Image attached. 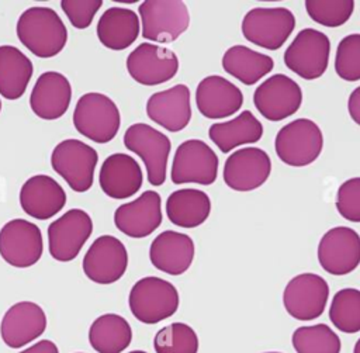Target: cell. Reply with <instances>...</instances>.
I'll use <instances>...</instances> for the list:
<instances>
[{
	"label": "cell",
	"mask_w": 360,
	"mask_h": 353,
	"mask_svg": "<svg viewBox=\"0 0 360 353\" xmlns=\"http://www.w3.org/2000/svg\"><path fill=\"white\" fill-rule=\"evenodd\" d=\"M264 353H281V352H264Z\"/></svg>",
	"instance_id": "cell-44"
},
{
	"label": "cell",
	"mask_w": 360,
	"mask_h": 353,
	"mask_svg": "<svg viewBox=\"0 0 360 353\" xmlns=\"http://www.w3.org/2000/svg\"><path fill=\"white\" fill-rule=\"evenodd\" d=\"M0 113H1V100H0Z\"/></svg>",
	"instance_id": "cell-45"
},
{
	"label": "cell",
	"mask_w": 360,
	"mask_h": 353,
	"mask_svg": "<svg viewBox=\"0 0 360 353\" xmlns=\"http://www.w3.org/2000/svg\"><path fill=\"white\" fill-rule=\"evenodd\" d=\"M195 104L205 118L219 120L240 110L243 94L231 80L219 75H210L197 84Z\"/></svg>",
	"instance_id": "cell-24"
},
{
	"label": "cell",
	"mask_w": 360,
	"mask_h": 353,
	"mask_svg": "<svg viewBox=\"0 0 360 353\" xmlns=\"http://www.w3.org/2000/svg\"><path fill=\"white\" fill-rule=\"evenodd\" d=\"M323 148L321 128L308 118H297L283 125L274 139L278 159L292 167H304L314 163Z\"/></svg>",
	"instance_id": "cell-4"
},
{
	"label": "cell",
	"mask_w": 360,
	"mask_h": 353,
	"mask_svg": "<svg viewBox=\"0 0 360 353\" xmlns=\"http://www.w3.org/2000/svg\"><path fill=\"white\" fill-rule=\"evenodd\" d=\"M194 253L193 239L172 229L160 232L149 248V259L153 267L170 276L186 273L193 263Z\"/></svg>",
	"instance_id": "cell-26"
},
{
	"label": "cell",
	"mask_w": 360,
	"mask_h": 353,
	"mask_svg": "<svg viewBox=\"0 0 360 353\" xmlns=\"http://www.w3.org/2000/svg\"><path fill=\"white\" fill-rule=\"evenodd\" d=\"M179 302L176 287L156 276L139 278L128 295V305L132 315L148 325L158 323L174 315Z\"/></svg>",
	"instance_id": "cell-3"
},
{
	"label": "cell",
	"mask_w": 360,
	"mask_h": 353,
	"mask_svg": "<svg viewBox=\"0 0 360 353\" xmlns=\"http://www.w3.org/2000/svg\"><path fill=\"white\" fill-rule=\"evenodd\" d=\"M122 141L128 150L142 159L148 181L156 187L162 186L166 181L167 159L172 149L169 136L152 125L136 122L127 128Z\"/></svg>",
	"instance_id": "cell-7"
},
{
	"label": "cell",
	"mask_w": 360,
	"mask_h": 353,
	"mask_svg": "<svg viewBox=\"0 0 360 353\" xmlns=\"http://www.w3.org/2000/svg\"><path fill=\"white\" fill-rule=\"evenodd\" d=\"M17 37L37 58L48 59L62 52L68 42V30L59 14L45 6L24 10L15 25Z\"/></svg>",
	"instance_id": "cell-1"
},
{
	"label": "cell",
	"mask_w": 360,
	"mask_h": 353,
	"mask_svg": "<svg viewBox=\"0 0 360 353\" xmlns=\"http://www.w3.org/2000/svg\"><path fill=\"white\" fill-rule=\"evenodd\" d=\"M335 72L342 80H360V34H349L339 41L335 55Z\"/></svg>",
	"instance_id": "cell-37"
},
{
	"label": "cell",
	"mask_w": 360,
	"mask_h": 353,
	"mask_svg": "<svg viewBox=\"0 0 360 353\" xmlns=\"http://www.w3.org/2000/svg\"><path fill=\"white\" fill-rule=\"evenodd\" d=\"M347 111H349L350 118H352L357 125H360V86L356 87V89L350 93L349 100H347Z\"/></svg>",
	"instance_id": "cell-40"
},
{
	"label": "cell",
	"mask_w": 360,
	"mask_h": 353,
	"mask_svg": "<svg viewBox=\"0 0 360 353\" xmlns=\"http://www.w3.org/2000/svg\"><path fill=\"white\" fill-rule=\"evenodd\" d=\"M329 297V285L315 273H301L292 277L283 293V304L290 316L311 321L321 316Z\"/></svg>",
	"instance_id": "cell-14"
},
{
	"label": "cell",
	"mask_w": 360,
	"mask_h": 353,
	"mask_svg": "<svg viewBox=\"0 0 360 353\" xmlns=\"http://www.w3.org/2000/svg\"><path fill=\"white\" fill-rule=\"evenodd\" d=\"M153 347L156 353H197L198 338L187 323L173 322L158 330Z\"/></svg>",
	"instance_id": "cell-35"
},
{
	"label": "cell",
	"mask_w": 360,
	"mask_h": 353,
	"mask_svg": "<svg viewBox=\"0 0 360 353\" xmlns=\"http://www.w3.org/2000/svg\"><path fill=\"white\" fill-rule=\"evenodd\" d=\"M336 210L350 222H360V177L343 181L336 193Z\"/></svg>",
	"instance_id": "cell-38"
},
{
	"label": "cell",
	"mask_w": 360,
	"mask_h": 353,
	"mask_svg": "<svg viewBox=\"0 0 360 353\" xmlns=\"http://www.w3.org/2000/svg\"><path fill=\"white\" fill-rule=\"evenodd\" d=\"M190 90L186 84H174L153 93L146 101V114L155 124L169 132L184 129L191 120Z\"/></svg>",
	"instance_id": "cell-23"
},
{
	"label": "cell",
	"mask_w": 360,
	"mask_h": 353,
	"mask_svg": "<svg viewBox=\"0 0 360 353\" xmlns=\"http://www.w3.org/2000/svg\"><path fill=\"white\" fill-rule=\"evenodd\" d=\"M76 131L96 143H107L115 138L121 125V114L107 94L89 91L79 97L73 110Z\"/></svg>",
	"instance_id": "cell-2"
},
{
	"label": "cell",
	"mask_w": 360,
	"mask_h": 353,
	"mask_svg": "<svg viewBox=\"0 0 360 353\" xmlns=\"http://www.w3.org/2000/svg\"><path fill=\"white\" fill-rule=\"evenodd\" d=\"M329 319L333 326L345 333H356L360 330V290H339L329 307Z\"/></svg>",
	"instance_id": "cell-34"
},
{
	"label": "cell",
	"mask_w": 360,
	"mask_h": 353,
	"mask_svg": "<svg viewBox=\"0 0 360 353\" xmlns=\"http://www.w3.org/2000/svg\"><path fill=\"white\" fill-rule=\"evenodd\" d=\"M83 271L89 280L97 284L118 281L128 267L125 245L112 235H101L93 240L83 262Z\"/></svg>",
	"instance_id": "cell-16"
},
{
	"label": "cell",
	"mask_w": 360,
	"mask_h": 353,
	"mask_svg": "<svg viewBox=\"0 0 360 353\" xmlns=\"http://www.w3.org/2000/svg\"><path fill=\"white\" fill-rule=\"evenodd\" d=\"M208 136L222 153H229L238 146L259 142L263 136V125L252 111L245 110L229 121L212 124Z\"/></svg>",
	"instance_id": "cell-28"
},
{
	"label": "cell",
	"mask_w": 360,
	"mask_h": 353,
	"mask_svg": "<svg viewBox=\"0 0 360 353\" xmlns=\"http://www.w3.org/2000/svg\"><path fill=\"white\" fill-rule=\"evenodd\" d=\"M46 329L44 309L32 301H20L11 305L3 315L0 335L11 349H20L39 338Z\"/></svg>",
	"instance_id": "cell-20"
},
{
	"label": "cell",
	"mask_w": 360,
	"mask_h": 353,
	"mask_svg": "<svg viewBox=\"0 0 360 353\" xmlns=\"http://www.w3.org/2000/svg\"><path fill=\"white\" fill-rule=\"evenodd\" d=\"M302 103V91L295 80L276 73L262 82L253 93L256 110L269 121H283L295 114Z\"/></svg>",
	"instance_id": "cell-15"
},
{
	"label": "cell",
	"mask_w": 360,
	"mask_h": 353,
	"mask_svg": "<svg viewBox=\"0 0 360 353\" xmlns=\"http://www.w3.org/2000/svg\"><path fill=\"white\" fill-rule=\"evenodd\" d=\"M128 75L139 84L156 86L169 82L179 72L177 55L165 46L142 42L127 56Z\"/></svg>",
	"instance_id": "cell-13"
},
{
	"label": "cell",
	"mask_w": 360,
	"mask_h": 353,
	"mask_svg": "<svg viewBox=\"0 0 360 353\" xmlns=\"http://www.w3.org/2000/svg\"><path fill=\"white\" fill-rule=\"evenodd\" d=\"M274 66L269 55L245 45L228 48L222 56V69L246 86H252L271 72Z\"/></svg>",
	"instance_id": "cell-31"
},
{
	"label": "cell",
	"mask_w": 360,
	"mask_h": 353,
	"mask_svg": "<svg viewBox=\"0 0 360 353\" xmlns=\"http://www.w3.org/2000/svg\"><path fill=\"white\" fill-rule=\"evenodd\" d=\"M271 172V160L260 148L248 146L232 152L224 165L225 184L235 191L246 193L263 186Z\"/></svg>",
	"instance_id": "cell-17"
},
{
	"label": "cell",
	"mask_w": 360,
	"mask_h": 353,
	"mask_svg": "<svg viewBox=\"0 0 360 353\" xmlns=\"http://www.w3.org/2000/svg\"><path fill=\"white\" fill-rule=\"evenodd\" d=\"M307 14L318 24L329 28L343 25L354 10V1L352 0H307L305 1Z\"/></svg>",
	"instance_id": "cell-36"
},
{
	"label": "cell",
	"mask_w": 360,
	"mask_h": 353,
	"mask_svg": "<svg viewBox=\"0 0 360 353\" xmlns=\"http://www.w3.org/2000/svg\"><path fill=\"white\" fill-rule=\"evenodd\" d=\"M18 200L27 215L45 221L62 211L66 204V193L53 177L34 174L22 183Z\"/></svg>",
	"instance_id": "cell-21"
},
{
	"label": "cell",
	"mask_w": 360,
	"mask_h": 353,
	"mask_svg": "<svg viewBox=\"0 0 360 353\" xmlns=\"http://www.w3.org/2000/svg\"><path fill=\"white\" fill-rule=\"evenodd\" d=\"M132 340L128 321L117 314L97 316L89 329L90 346L97 353H121Z\"/></svg>",
	"instance_id": "cell-32"
},
{
	"label": "cell",
	"mask_w": 360,
	"mask_h": 353,
	"mask_svg": "<svg viewBox=\"0 0 360 353\" xmlns=\"http://www.w3.org/2000/svg\"><path fill=\"white\" fill-rule=\"evenodd\" d=\"M93 233V219L82 208L68 210L48 226V250L58 262H72Z\"/></svg>",
	"instance_id": "cell-10"
},
{
	"label": "cell",
	"mask_w": 360,
	"mask_h": 353,
	"mask_svg": "<svg viewBox=\"0 0 360 353\" xmlns=\"http://www.w3.org/2000/svg\"><path fill=\"white\" fill-rule=\"evenodd\" d=\"M141 31L138 14L125 7H110L98 18L96 32L98 41L108 49L122 51L131 46Z\"/></svg>",
	"instance_id": "cell-27"
},
{
	"label": "cell",
	"mask_w": 360,
	"mask_h": 353,
	"mask_svg": "<svg viewBox=\"0 0 360 353\" xmlns=\"http://www.w3.org/2000/svg\"><path fill=\"white\" fill-rule=\"evenodd\" d=\"M295 28V17L285 7L250 8L240 24L243 37L264 49H280Z\"/></svg>",
	"instance_id": "cell-8"
},
{
	"label": "cell",
	"mask_w": 360,
	"mask_h": 353,
	"mask_svg": "<svg viewBox=\"0 0 360 353\" xmlns=\"http://www.w3.org/2000/svg\"><path fill=\"white\" fill-rule=\"evenodd\" d=\"M318 262L333 276L349 274L360 264V235L349 226H335L318 243Z\"/></svg>",
	"instance_id": "cell-18"
},
{
	"label": "cell",
	"mask_w": 360,
	"mask_h": 353,
	"mask_svg": "<svg viewBox=\"0 0 360 353\" xmlns=\"http://www.w3.org/2000/svg\"><path fill=\"white\" fill-rule=\"evenodd\" d=\"M162 219V198L153 190H146L135 200L121 204L114 212L117 229L134 239L149 236L160 226Z\"/></svg>",
	"instance_id": "cell-19"
},
{
	"label": "cell",
	"mask_w": 360,
	"mask_h": 353,
	"mask_svg": "<svg viewBox=\"0 0 360 353\" xmlns=\"http://www.w3.org/2000/svg\"><path fill=\"white\" fill-rule=\"evenodd\" d=\"M291 342L297 353H340L339 336L325 323L295 329Z\"/></svg>",
	"instance_id": "cell-33"
},
{
	"label": "cell",
	"mask_w": 360,
	"mask_h": 353,
	"mask_svg": "<svg viewBox=\"0 0 360 353\" xmlns=\"http://www.w3.org/2000/svg\"><path fill=\"white\" fill-rule=\"evenodd\" d=\"M330 41L315 28L301 30L284 52L285 66L305 80L321 77L329 63Z\"/></svg>",
	"instance_id": "cell-9"
},
{
	"label": "cell",
	"mask_w": 360,
	"mask_h": 353,
	"mask_svg": "<svg viewBox=\"0 0 360 353\" xmlns=\"http://www.w3.org/2000/svg\"><path fill=\"white\" fill-rule=\"evenodd\" d=\"M101 6H103L101 0H83V1L62 0L60 1L62 11L65 13L70 24L79 30H84L93 23Z\"/></svg>",
	"instance_id": "cell-39"
},
{
	"label": "cell",
	"mask_w": 360,
	"mask_h": 353,
	"mask_svg": "<svg viewBox=\"0 0 360 353\" xmlns=\"http://www.w3.org/2000/svg\"><path fill=\"white\" fill-rule=\"evenodd\" d=\"M97 162V150L75 138L60 141L51 153L52 169L76 193L91 188Z\"/></svg>",
	"instance_id": "cell-5"
},
{
	"label": "cell",
	"mask_w": 360,
	"mask_h": 353,
	"mask_svg": "<svg viewBox=\"0 0 360 353\" xmlns=\"http://www.w3.org/2000/svg\"><path fill=\"white\" fill-rule=\"evenodd\" d=\"M70 100L72 84L69 79L60 72L48 70L35 80L30 94V107L38 118L52 121L68 111Z\"/></svg>",
	"instance_id": "cell-22"
},
{
	"label": "cell",
	"mask_w": 360,
	"mask_h": 353,
	"mask_svg": "<svg viewBox=\"0 0 360 353\" xmlns=\"http://www.w3.org/2000/svg\"><path fill=\"white\" fill-rule=\"evenodd\" d=\"M44 239L38 225L28 219L14 218L0 229V256L13 267L34 266L42 256Z\"/></svg>",
	"instance_id": "cell-11"
},
{
	"label": "cell",
	"mask_w": 360,
	"mask_h": 353,
	"mask_svg": "<svg viewBox=\"0 0 360 353\" xmlns=\"http://www.w3.org/2000/svg\"><path fill=\"white\" fill-rule=\"evenodd\" d=\"M353 353H360V339H357V342L354 345V349H353Z\"/></svg>",
	"instance_id": "cell-42"
},
{
	"label": "cell",
	"mask_w": 360,
	"mask_h": 353,
	"mask_svg": "<svg viewBox=\"0 0 360 353\" xmlns=\"http://www.w3.org/2000/svg\"><path fill=\"white\" fill-rule=\"evenodd\" d=\"M98 183L107 197L125 200L141 190L143 173L136 159L117 152L107 156L101 163Z\"/></svg>",
	"instance_id": "cell-25"
},
{
	"label": "cell",
	"mask_w": 360,
	"mask_h": 353,
	"mask_svg": "<svg viewBox=\"0 0 360 353\" xmlns=\"http://www.w3.org/2000/svg\"><path fill=\"white\" fill-rule=\"evenodd\" d=\"M18 353H59V350H58V346L52 340L42 339V340L34 343L32 346H30L28 349L21 350Z\"/></svg>",
	"instance_id": "cell-41"
},
{
	"label": "cell",
	"mask_w": 360,
	"mask_h": 353,
	"mask_svg": "<svg viewBox=\"0 0 360 353\" xmlns=\"http://www.w3.org/2000/svg\"><path fill=\"white\" fill-rule=\"evenodd\" d=\"M211 212V200L197 188H180L166 200L169 221L180 228H195L207 221Z\"/></svg>",
	"instance_id": "cell-29"
},
{
	"label": "cell",
	"mask_w": 360,
	"mask_h": 353,
	"mask_svg": "<svg viewBox=\"0 0 360 353\" xmlns=\"http://www.w3.org/2000/svg\"><path fill=\"white\" fill-rule=\"evenodd\" d=\"M142 37L150 42L170 44L176 41L190 24L186 3L179 0H148L139 4Z\"/></svg>",
	"instance_id": "cell-6"
},
{
	"label": "cell",
	"mask_w": 360,
	"mask_h": 353,
	"mask_svg": "<svg viewBox=\"0 0 360 353\" xmlns=\"http://www.w3.org/2000/svg\"><path fill=\"white\" fill-rule=\"evenodd\" d=\"M31 59L17 46L0 45V96L18 100L25 93L32 77Z\"/></svg>",
	"instance_id": "cell-30"
},
{
	"label": "cell",
	"mask_w": 360,
	"mask_h": 353,
	"mask_svg": "<svg viewBox=\"0 0 360 353\" xmlns=\"http://www.w3.org/2000/svg\"><path fill=\"white\" fill-rule=\"evenodd\" d=\"M129 353H146V352H143V350H132Z\"/></svg>",
	"instance_id": "cell-43"
},
{
	"label": "cell",
	"mask_w": 360,
	"mask_h": 353,
	"mask_svg": "<svg viewBox=\"0 0 360 353\" xmlns=\"http://www.w3.org/2000/svg\"><path fill=\"white\" fill-rule=\"evenodd\" d=\"M218 176V156L201 139L181 142L173 158L170 177L174 184L197 183L210 186Z\"/></svg>",
	"instance_id": "cell-12"
}]
</instances>
